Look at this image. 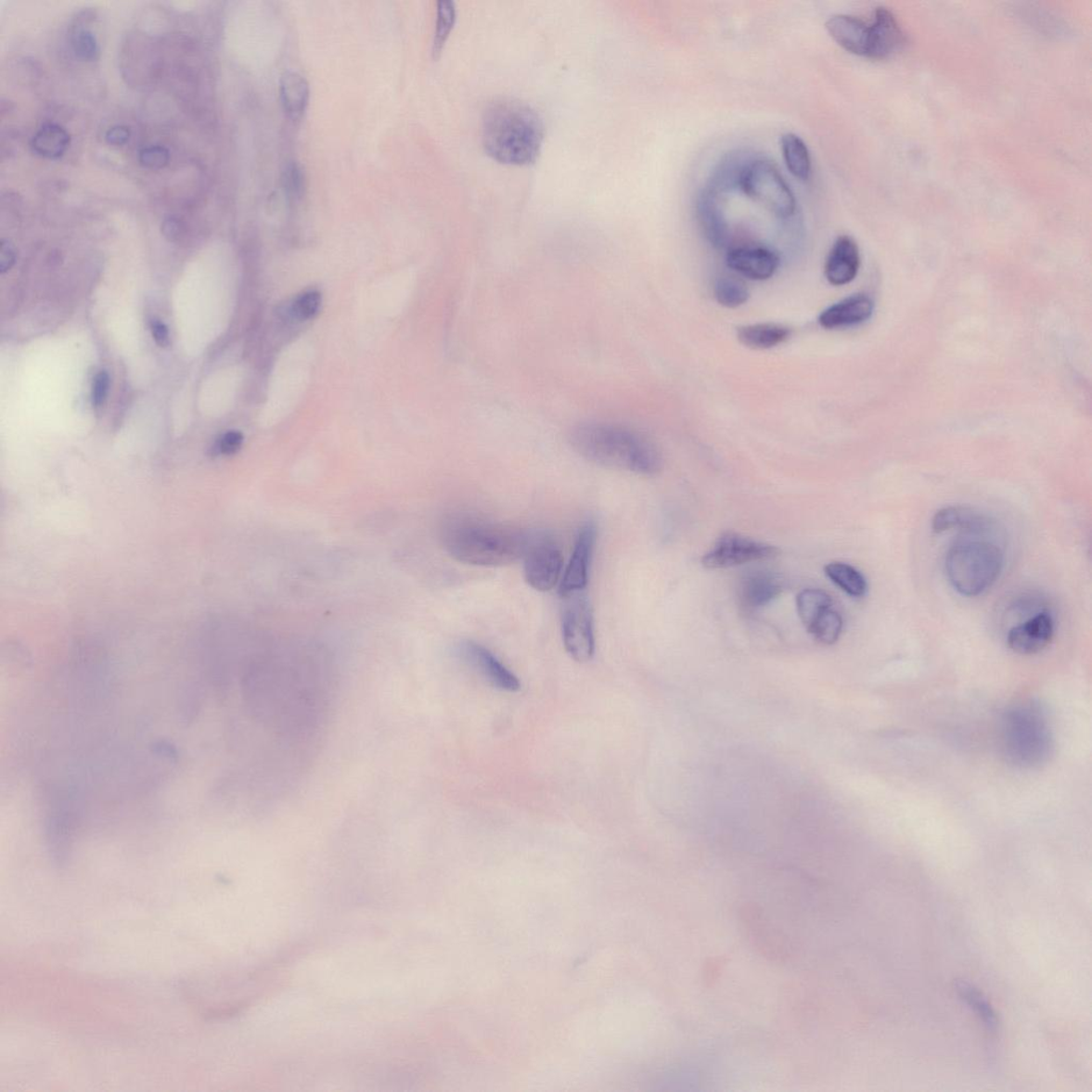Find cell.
<instances>
[{"instance_id": "obj_1", "label": "cell", "mask_w": 1092, "mask_h": 1092, "mask_svg": "<svg viewBox=\"0 0 1092 1092\" xmlns=\"http://www.w3.org/2000/svg\"><path fill=\"white\" fill-rule=\"evenodd\" d=\"M531 532L469 513L447 516L440 527L445 551L477 567H504L523 559Z\"/></svg>"}, {"instance_id": "obj_2", "label": "cell", "mask_w": 1092, "mask_h": 1092, "mask_svg": "<svg viewBox=\"0 0 1092 1092\" xmlns=\"http://www.w3.org/2000/svg\"><path fill=\"white\" fill-rule=\"evenodd\" d=\"M570 445L582 458L597 466L644 476L662 469L659 448L636 430L610 423L578 424L569 433Z\"/></svg>"}, {"instance_id": "obj_3", "label": "cell", "mask_w": 1092, "mask_h": 1092, "mask_svg": "<svg viewBox=\"0 0 1092 1092\" xmlns=\"http://www.w3.org/2000/svg\"><path fill=\"white\" fill-rule=\"evenodd\" d=\"M545 135L544 119L531 105L519 99H495L483 113L485 152L505 165L527 166L536 161Z\"/></svg>"}, {"instance_id": "obj_4", "label": "cell", "mask_w": 1092, "mask_h": 1092, "mask_svg": "<svg viewBox=\"0 0 1092 1092\" xmlns=\"http://www.w3.org/2000/svg\"><path fill=\"white\" fill-rule=\"evenodd\" d=\"M1004 566L1001 548L988 541L959 540L949 547L945 572L954 589L965 597H979L994 586Z\"/></svg>"}, {"instance_id": "obj_5", "label": "cell", "mask_w": 1092, "mask_h": 1092, "mask_svg": "<svg viewBox=\"0 0 1092 1092\" xmlns=\"http://www.w3.org/2000/svg\"><path fill=\"white\" fill-rule=\"evenodd\" d=\"M739 185L746 196L773 215L782 219L794 215L795 196L774 163L764 160L747 163L740 171Z\"/></svg>"}, {"instance_id": "obj_6", "label": "cell", "mask_w": 1092, "mask_h": 1092, "mask_svg": "<svg viewBox=\"0 0 1092 1092\" xmlns=\"http://www.w3.org/2000/svg\"><path fill=\"white\" fill-rule=\"evenodd\" d=\"M562 641L568 654L577 662H588L596 652L594 613L585 592L562 598Z\"/></svg>"}, {"instance_id": "obj_7", "label": "cell", "mask_w": 1092, "mask_h": 1092, "mask_svg": "<svg viewBox=\"0 0 1092 1092\" xmlns=\"http://www.w3.org/2000/svg\"><path fill=\"white\" fill-rule=\"evenodd\" d=\"M525 581L540 592L552 590L562 572L563 557L555 539L546 532H531L523 556Z\"/></svg>"}, {"instance_id": "obj_8", "label": "cell", "mask_w": 1092, "mask_h": 1092, "mask_svg": "<svg viewBox=\"0 0 1092 1092\" xmlns=\"http://www.w3.org/2000/svg\"><path fill=\"white\" fill-rule=\"evenodd\" d=\"M779 548L763 542L726 533L715 546L702 559L706 569L718 570L746 565V563L768 560L779 555Z\"/></svg>"}, {"instance_id": "obj_9", "label": "cell", "mask_w": 1092, "mask_h": 1092, "mask_svg": "<svg viewBox=\"0 0 1092 1092\" xmlns=\"http://www.w3.org/2000/svg\"><path fill=\"white\" fill-rule=\"evenodd\" d=\"M596 542L597 526L592 520H588L577 533L572 556L560 582L561 598L580 594L587 588Z\"/></svg>"}, {"instance_id": "obj_10", "label": "cell", "mask_w": 1092, "mask_h": 1092, "mask_svg": "<svg viewBox=\"0 0 1092 1092\" xmlns=\"http://www.w3.org/2000/svg\"><path fill=\"white\" fill-rule=\"evenodd\" d=\"M459 658L487 681L491 687L504 691L516 692L520 688L518 677L507 668L487 648L474 641H463L458 649Z\"/></svg>"}, {"instance_id": "obj_11", "label": "cell", "mask_w": 1092, "mask_h": 1092, "mask_svg": "<svg viewBox=\"0 0 1092 1092\" xmlns=\"http://www.w3.org/2000/svg\"><path fill=\"white\" fill-rule=\"evenodd\" d=\"M1054 636V621L1047 612L1027 620L1012 627L1008 633V644L1013 652L1020 655L1037 654L1051 644Z\"/></svg>"}, {"instance_id": "obj_12", "label": "cell", "mask_w": 1092, "mask_h": 1092, "mask_svg": "<svg viewBox=\"0 0 1092 1092\" xmlns=\"http://www.w3.org/2000/svg\"><path fill=\"white\" fill-rule=\"evenodd\" d=\"M905 45V34L898 25L893 13L886 8H877L872 23L869 24L868 58L884 59L901 51Z\"/></svg>"}, {"instance_id": "obj_13", "label": "cell", "mask_w": 1092, "mask_h": 1092, "mask_svg": "<svg viewBox=\"0 0 1092 1092\" xmlns=\"http://www.w3.org/2000/svg\"><path fill=\"white\" fill-rule=\"evenodd\" d=\"M779 256L761 247H740L726 255V263L735 273L754 281L772 277L779 267Z\"/></svg>"}, {"instance_id": "obj_14", "label": "cell", "mask_w": 1092, "mask_h": 1092, "mask_svg": "<svg viewBox=\"0 0 1092 1092\" xmlns=\"http://www.w3.org/2000/svg\"><path fill=\"white\" fill-rule=\"evenodd\" d=\"M860 251L856 242L843 235L835 240L829 255H828L825 275L827 280L835 287H843L854 280L860 268Z\"/></svg>"}, {"instance_id": "obj_15", "label": "cell", "mask_w": 1092, "mask_h": 1092, "mask_svg": "<svg viewBox=\"0 0 1092 1092\" xmlns=\"http://www.w3.org/2000/svg\"><path fill=\"white\" fill-rule=\"evenodd\" d=\"M782 592L779 576L766 571H755L742 578L739 587L741 608L752 611L766 606Z\"/></svg>"}, {"instance_id": "obj_16", "label": "cell", "mask_w": 1092, "mask_h": 1092, "mask_svg": "<svg viewBox=\"0 0 1092 1092\" xmlns=\"http://www.w3.org/2000/svg\"><path fill=\"white\" fill-rule=\"evenodd\" d=\"M826 30L839 45L859 56H867L869 24L848 14H835L826 21Z\"/></svg>"}, {"instance_id": "obj_17", "label": "cell", "mask_w": 1092, "mask_h": 1092, "mask_svg": "<svg viewBox=\"0 0 1092 1092\" xmlns=\"http://www.w3.org/2000/svg\"><path fill=\"white\" fill-rule=\"evenodd\" d=\"M873 312V300L867 295L856 294L825 310L818 321L826 329H838L865 323Z\"/></svg>"}, {"instance_id": "obj_18", "label": "cell", "mask_w": 1092, "mask_h": 1092, "mask_svg": "<svg viewBox=\"0 0 1092 1092\" xmlns=\"http://www.w3.org/2000/svg\"><path fill=\"white\" fill-rule=\"evenodd\" d=\"M280 97L283 110L292 121L304 116L310 101V84L295 71H287L280 80Z\"/></svg>"}, {"instance_id": "obj_19", "label": "cell", "mask_w": 1092, "mask_h": 1092, "mask_svg": "<svg viewBox=\"0 0 1092 1092\" xmlns=\"http://www.w3.org/2000/svg\"><path fill=\"white\" fill-rule=\"evenodd\" d=\"M992 520L973 510L962 507H946L939 510L932 520L934 533H944L953 528H960L970 533H983L990 530Z\"/></svg>"}, {"instance_id": "obj_20", "label": "cell", "mask_w": 1092, "mask_h": 1092, "mask_svg": "<svg viewBox=\"0 0 1092 1092\" xmlns=\"http://www.w3.org/2000/svg\"><path fill=\"white\" fill-rule=\"evenodd\" d=\"M789 328L776 324H759L739 328L738 339L742 345L752 349L774 348L789 340Z\"/></svg>"}, {"instance_id": "obj_21", "label": "cell", "mask_w": 1092, "mask_h": 1092, "mask_svg": "<svg viewBox=\"0 0 1092 1092\" xmlns=\"http://www.w3.org/2000/svg\"><path fill=\"white\" fill-rule=\"evenodd\" d=\"M785 163L798 180L808 181L812 173L811 156L804 141L796 134H784L780 140Z\"/></svg>"}, {"instance_id": "obj_22", "label": "cell", "mask_w": 1092, "mask_h": 1092, "mask_svg": "<svg viewBox=\"0 0 1092 1092\" xmlns=\"http://www.w3.org/2000/svg\"><path fill=\"white\" fill-rule=\"evenodd\" d=\"M825 573L839 588L853 597L867 595V578L859 570L844 562H831L825 567Z\"/></svg>"}, {"instance_id": "obj_23", "label": "cell", "mask_w": 1092, "mask_h": 1092, "mask_svg": "<svg viewBox=\"0 0 1092 1092\" xmlns=\"http://www.w3.org/2000/svg\"><path fill=\"white\" fill-rule=\"evenodd\" d=\"M70 145V135L58 124H46L40 128L32 139L33 151L46 159H58Z\"/></svg>"}, {"instance_id": "obj_24", "label": "cell", "mask_w": 1092, "mask_h": 1092, "mask_svg": "<svg viewBox=\"0 0 1092 1092\" xmlns=\"http://www.w3.org/2000/svg\"><path fill=\"white\" fill-rule=\"evenodd\" d=\"M833 608V601L827 592L819 589H805L797 597V611L805 629L816 623L823 613Z\"/></svg>"}, {"instance_id": "obj_25", "label": "cell", "mask_w": 1092, "mask_h": 1092, "mask_svg": "<svg viewBox=\"0 0 1092 1092\" xmlns=\"http://www.w3.org/2000/svg\"><path fill=\"white\" fill-rule=\"evenodd\" d=\"M843 618L841 613L831 608L809 627L808 632L820 644L831 646L839 640L841 631H843Z\"/></svg>"}, {"instance_id": "obj_26", "label": "cell", "mask_w": 1092, "mask_h": 1092, "mask_svg": "<svg viewBox=\"0 0 1092 1092\" xmlns=\"http://www.w3.org/2000/svg\"><path fill=\"white\" fill-rule=\"evenodd\" d=\"M715 297L719 304L735 309L748 302L749 289L739 278L725 276L715 284Z\"/></svg>"}, {"instance_id": "obj_27", "label": "cell", "mask_w": 1092, "mask_h": 1092, "mask_svg": "<svg viewBox=\"0 0 1092 1092\" xmlns=\"http://www.w3.org/2000/svg\"><path fill=\"white\" fill-rule=\"evenodd\" d=\"M957 991L963 1000L981 1017L984 1025L988 1027V1030L996 1031L997 1026L996 1013L986 998H983L979 991L965 982L957 983Z\"/></svg>"}, {"instance_id": "obj_28", "label": "cell", "mask_w": 1092, "mask_h": 1092, "mask_svg": "<svg viewBox=\"0 0 1092 1092\" xmlns=\"http://www.w3.org/2000/svg\"><path fill=\"white\" fill-rule=\"evenodd\" d=\"M700 223L711 244L716 248H723L726 245L727 230L725 221L719 212L703 203L700 209Z\"/></svg>"}, {"instance_id": "obj_29", "label": "cell", "mask_w": 1092, "mask_h": 1092, "mask_svg": "<svg viewBox=\"0 0 1092 1092\" xmlns=\"http://www.w3.org/2000/svg\"><path fill=\"white\" fill-rule=\"evenodd\" d=\"M282 186L289 201H300L305 194L306 176L304 169L298 161H291L285 163L282 170Z\"/></svg>"}, {"instance_id": "obj_30", "label": "cell", "mask_w": 1092, "mask_h": 1092, "mask_svg": "<svg viewBox=\"0 0 1092 1092\" xmlns=\"http://www.w3.org/2000/svg\"><path fill=\"white\" fill-rule=\"evenodd\" d=\"M456 21V8L453 2H440L438 3L437 23H435V33L433 40V55L437 56L441 53L445 45L449 33H451Z\"/></svg>"}, {"instance_id": "obj_31", "label": "cell", "mask_w": 1092, "mask_h": 1092, "mask_svg": "<svg viewBox=\"0 0 1092 1092\" xmlns=\"http://www.w3.org/2000/svg\"><path fill=\"white\" fill-rule=\"evenodd\" d=\"M72 46L75 54L83 60H96L98 57L99 47L96 35L87 30L78 31L73 34Z\"/></svg>"}, {"instance_id": "obj_32", "label": "cell", "mask_w": 1092, "mask_h": 1092, "mask_svg": "<svg viewBox=\"0 0 1092 1092\" xmlns=\"http://www.w3.org/2000/svg\"><path fill=\"white\" fill-rule=\"evenodd\" d=\"M170 153L166 148L153 146L145 148L139 154L142 166L148 169H161L168 165Z\"/></svg>"}, {"instance_id": "obj_33", "label": "cell", "mask_w": 1092, "mask_h": 1092, "mask_svg": "<svg viewBox=\"0 0 1092 1092\" xmlns=\"http://www.w3.org/2000/svg\"><path fill=\"white\" fill-rule=\"evenodd\" d=\"M321 303L319 292L311 291L299 297L294 305V313L300 319H310L316 315Z\"/></svg>"}, {"instance_id": "obj_34", "label": "cell", "mask_w": 1092, "mask_h": 1092, "mask_svg": "<svg viewBox=\"0 0 1092 1092\" xmlns=\"http://www.w3.org/2000/svg\"><path fill=\"white\" fill-rule=\"evenodd\" d=\"M244 442V437L238 431H230L221 438L218 444V451L224 455H234L238 453Z\"/></svg>"}, {"instance_id": "obj_35", "label": "cell", "mask_w": 1092, "mask_h": 1092, "mask_svg": "<svg viewBox=\"0 0 1092 1092\" xmlns=\"http://www.w3.org/2000/svg\"><path fill=\"white\" fill-rule=\"evenodd\" d=\"M109 390V377L105 371H102L96 376L95 385H93V403L96 406H101L105 403Z\"/></svg>"}, {"instance_id": "obj_36", "label": "cell", "mask_w": 1092, "mask_h": 1092, "mask_svg": "<svg viewBox=\"0 0 1092 1092\" xmlns=\"http://www.w3.org/2000/svg\"><path fill=\"white\" fill-rule=\"evenodd\" d=\"M130 130L126 126H113L106 133V140L112 146H122L130 139Z\"/></svg>"}, {"instance_id": "obj_37", "label": "cell", "mask_w": 1092, "mask_h": 1092, "mask_svg": "<svg viewBox=\"0 0 1092 1092\" xmlns=\"http://www.w3.org/2000/svg\"><path fill=\"white\" fill-rule=\"evenodd\" d=\"M14 262H16V250L10 241L3 240L2 252H0V271L3 274L6 273L11 269Z\"/></svg>"}, {"instance_id": "obj_38", "label": "cell", "mask_w": 1092, "mask_h": 1092, "mask_svg": "<svg viewBox=\"0 0 1092 1092\" xmlns=\"http://www.w3.org/2000/svg\"><path fill=\"white\" fill-rule=\"evenodd\" d=\"M152 333L157 345L167 347L170 342L168 328L165 324L155 320L152 323Z\"/></svg>"}, {"instance_id": "obj_39", "label": "cell", "mask_w": 1092, "mask_h": 1092, "mask_svg": "<svg viewBox=\"0 0 1092 1092\" xmlns=\"http://www.w3.org/2000/svg\"><path fill=\"white\" fill-rule=\"evenodd\" d=\"M182 226L180 221L175 218H169L165 220L162 225V233L169 240H175L180 237Z\"/></svg>"}, {"instance_id": "obj_40", "label": "cell", "mask_w": 1092, "mask_h": 1092, "mask_svg": "<svg viewBox=\"0 0 1092 1092\" xmlns=\"http://www.w3.org/2000/svg\"><path fill=\"white\" fill-rule=\"evenodd\" d=\"M723 962L720 959L712 960L710 965L706 966L704 977L706 983H713L717 980L720 970H722Z\"/></svg>"}]
</instances>
